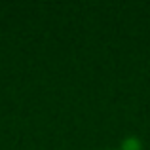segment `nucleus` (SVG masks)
Segmentation results:
<instances>
[{"mask_svg":"<svg viewBox=\"0 0 150 150\" xmlns=\"http://www.w3.org/2000/svg\"><path fill=\"white\" fill-rule=\"evenodd\" d=\"M141 148H143V144L137 137H127V139H124L120 150H141Z\"/></svg>","mask_w":150,"mask_h":150,"instance_id":"f257e3e1","label":"nucleus"}]
</instances>
